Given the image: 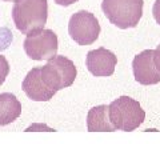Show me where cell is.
<instances>
[{
	"mask_svg": "<svg viewBox=\"0 0 160 144\" xmlns=\"http://www.w3.org/2000/svg\"><path fill=\"white\" fill-rule=\"evenodd\" d=\"M12 19L22 33H35L44 28L48 17L47 0H13Z\"/></svg>",
	"mask_w": 160,
	"mask_h": 144,
	"instance_id": "6da1fadb",
	"label": "cell"
},
{
	"mask_svg": "<svg viewBox=\"0 0 160 144\" xmlns=\"http://www.w3.org/2000/svg\"><path fill=\"white\" fill-rule=\"evenodd\" d=\"M109 120L112 126L120 131H133L146 119V112L135 99L120 96L108 106Z\"/></svg>",
	"mask_w": 160,
	"mask_h": 144,
	"instance_id": "7a4b0ae2",
	"label": "cell"
},
{
	"mask_svg": "<svg viewBox=\"0 0 160 144\" xmlns=\"http://www.w3.org/2000/svg\"><path fill=\"white\" fill-rule=\"evenodd\" d=\"M143 0H103L102 9L107 19L120 29L135 28L143 15Z\"/></svg>",
	"mask_w": 160,
	"mask_h": 144,
	"instance_id": "3957f363",
	"label": "cell"
},
{
	"mask_svg": "<svg viewBox=\"0 0 160 144\" xmlns=\"http://www.w3.org/2000/svg\"><path fill=\"white\" fill-rule=\"evenodd\" d=\"M40 75L47 87L58 92L60 89L72 86L78 71L71 59L56 55L49 59L46 66L40 68Z\"/></svg>",
	"mask_w": 160,
	"mask_h": 144,
	"instance_id": "277c9868",
	"label": "cell"
},
{
	"mask_svg": "<svg viewBox=\"0 0 160 144\" xmlns=\"http://www.w3.org/2000/svg\"><path fill=\"white\" fill-rule=\"evenodd\" d=\"M68 33L79 46H89L98 40L100 35V24L93 13L79 11L69 19Z\"/></svg>",
	"mask_w": 160,
	"mask_h": 144,
	"instance_id": "5b68a950",
	"label": "cell"
},
{
	"mask_svg": "<svg viewBox=\"0 0 160 144\" xmlns=\"http://www.w3.org/2000/svg\"><path fill=\"white\" fill-rule=\"evenodd\" d=\"M23 47L27 56L32 60H49L58 53V36L52 29L28 33Z\"/></svg>",
	"mask_w": 160,
	"mask_h": 144,
	"instance_id": "8992f818",
	"label": "cell"
},
{
	"mask_svg": "<svg viewBox=\"0 0 160 144\" xmlns=\"http://www.w3.org/2000/svg\"><path fill=\"white\" fill-rule=\"evenodd\" d=\"M132 71L135 80L143 86H152L160 83V71L155 63L153 49H144L133 57Z\"/></svg>",
	"mask_w": 160,
	"mask_h": 144,
	"instance_id": "52a82bcc",
	"label": "cell"
},
{
	"mask_svg": "<svg viewBox=\"0 0 160 144\" xmlns=\"http://www.w3.org/2000/svg\"><path fill=\"white\" fill-rule=\"evenodd\" d=\"M116 63L118 57L115 56V53L104 47L89 51L86 57L87 69L96 77L111 76L115 72Z\"/></svg>",
	"mask_w": 160,
	"mask_h": 144,
	"instance_id": "ba28073f",
	"label": "cell"
},
{
	"mask_svg": "<svg viewBox=\"0 0 160 144\" xmlns=\"http://www.w3.org/2000/svg\"><path fill=\"white\" fill-rule=\"evenodd\" d=\"M22 88L24 93L33 102H48L53 97L56 92L47 87V84L43 82L40 75V68H32L27 73L22 83Z\"/></svg>",
	"mask_w": 160,
	"mask_h": 144,
	"instance_id": "9c48e42d",
	"label": "cell"
},
{
	"mask_svg": "<svg viewBox=\"0 0 160 144\" xmlns=\"http://www.w3.org/2000/svg\"><path fill=\"white\" fill-rule=\"evenodd\" d=\"M87 128L89 132H113L116 130L109 120L108 106H96L89 110Z\"/></svg>",
	"mask_w": 160,
	"mask_h": 144,
	"instance_id": "30bf717a",
	"label": "cell"
},
{
	"mask_svg": "<svg viewBox=\"0 0 160 144\" xmlns=\"http://www.w3.org/2000/svg\"><path fill=\"white\" fill-rule=\"evenodd\" d=\"M22 113V104L13 93H0V126L13 123Z\"/></svg>",
	"mask_w": 160,
	"mask_h": 144,
	"instance_id": "8fae6325",
	"label": "cell"
},
{
	"mask_svg": "<svg viewBox=\"0 0 160 144\" xmlns=\"http://www.w3.org/2000/svg\"><path fill=\"white\" fill-rule=\"evenodd\" d=\"M9 73V64L8 60L3 55H0V86L6 82V79Z\"/></svg>",
	"mask_w": 160,
	"mask_h": 144,
	"instance_id": "7c38bea8",
	"label": "cell"
},
{
	"mask_svg": "<svg viewBox=\"0 0 160 144\" xmlns=\"http://www.w3.org/2000/svg\"><path fill=\"white\" fill-rule=\"evenodd\" d=\"M152 15L158 24H160V0H156L152 7Z\"/></svg>",
	"mask_w": 160,
	"mask_h": 144,
	"instance_id": "4fadbf2b",
	"label": "cell"
},
{
	"mask_svg": "<svg viewBox=\"0 0 160 144\" xmlns=\"http://www.w3.org/2000/svg\"><path fill=\"white\" fill-rule=\"evenodd\" d=\"M78 0H55V3L58 4V6H63V7H68L71 6V4L76 3Z\"/></svg>",
	"mask_w": 160,
	"mask_h": 144,
	"instance_id": "5bb4252c",
	"label": "cell"
},
{
	"mask_svg": "<svg viewBox=\"0 0 160 144\" xmlns=\"http://www.w3.org/2000/svg\"><path fill=\"white\" fill-rule=\"evenodd\" d=\"M153 51H155V63H156V67L160 71V44L158 46L156 49H153Z\"/></svg>",
	"mask_w": 160,
	"mask_h": 144,
	"instance_id": "9a60e30c",
	"label": "cell"
},
{
	"mask_svg": "<svg viewBox=\"0 0 160 144\" xmlns=\"http://www.w3.org/2000/svg\"><path fill=\"white\" fill-rule=\"evenodd\" d=\"M4 2H13V0H4Z\"/></svg>",
	"mask_w": 160,
	"mask_h": 144,
	"instance_id": "2e32d148",
	"label": "cell"
}]
</instances>
